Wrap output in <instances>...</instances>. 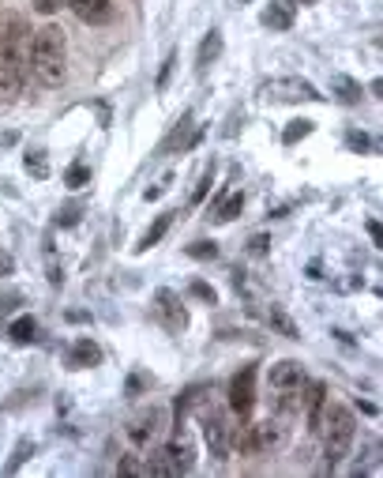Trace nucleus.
<instances>
[{"instance_id": "25", "label": "nucleus", "mask_w": 383, "mask_h": 478, "mask_svg": "<svg viewBox=\"0 0 383 478\" xmlns=\"http://www.w3.org/2000/svg\"><path fill=\"white\" fill-rule=\"evenodd\" d=\"M184 252H188V257H196V260H214L218 257V245L214 241H192Z\"/></svg>"}, {"instance_id": "14", "label": "nucleus", "mask_w": 383, "mask_h": 478, "mask_svg": "<svg viewBox=\"0 0 383 478\" xmlns=\"http://www.w3.org/2000/svg\"><path fill=\"white\" fill-rule=\"evenodd\" d=\"M98 362H102V350H98V343H90V339H76L72 355H68V366H72V369H94Z\"/></svg>"}, {"instance_id": "26", "label": "nucleus", "mask_w": 383, "mask_h": 478, "mask_svg": "<svg viewBox=\"0 0 383 478\" xmlns=\"http://www.w3.org/2000/svg\"><path fill=\"white\" fill-rule=\"evenodd\" d=\"M173 65H177V53L170 49V53H166V60H162V69H158V83H154L158 90H166V87H170V76H173Z\"/></svg>"}, {"instance_id": "28", "label": "nucleus", "mask_w": 383, "mask_h": 478, "mask_svg": "<svg viewBox=\"0 0 383 478\" xmlns=\"http://www.w3.org/2000/svg\"><path fill=\"white\" fill-rule=\"evenodd\" d=\"M87 181H90V170H87V166H72V170H68V185H72V188H83Z\"/></svg>"}, {"instance_id": "10", "label": "nucleus", "mask_w": 383, "mask_h": 478, "mask_svg": "<svg viewBox=\"0 0 383 478\" xmlns=\"http://www.w3.org/2000/svg\"><path fill=\"white\" fill-rule=\"evenodd\" d=\"M154 316L162 321L166 332H184L188 328V313L181 305V298L173 291H158L154 294Z\"/></svg>"}, {"instance_id": "12", "label": "nucleus", "mask_w": 383, "mask_h": 478, "mask_svg": "<svg viewBox=\"0 0 383 478\" xmlns=\"http://www.w3.org/2000/svg\"><path fill=\"white\" fill-rule=\"evenodd\" d=\"M68 8L90 27H102L113 19V0H68Z\"/></svg>"}, {"instance_id": "29", "label": "nucleus", "mask_w": 383, "mask_h": 478, "mask_svg": "<svg viewBox=\"0 0 383 478\" xmlns=\"http://www.w3.org/2000/svg\"><path fill=\"white\" fill-rule=\"evenodd\" d=\"M192 294H196V298H203V302H218V294H214V286H207V282H192Z\"/></svg>"}, {"instance_id": "7", "label": "nucleus", "mask_w": 383, "mask_h": 478, "mask_svg": "<svg viewBox=\"0 0 383 478\" xmlns=\"http://www.w3.org/2000/svg\"><path fill=\"white\" fill-rule=\"evenodd\" d=\"M260 94H264L267 102H324V94H319L308 80H294V76L264 83Z\"/></svg>"}, {"instance_id": "20", "label": "nucleus", "mask_w": 383, "mask_h": 478, "mask_svg": "<svg viewBox=\"0 0 383 478\" xmlns=\"http://www.w3.org/2000/svg\"><path fill=\"white\" fill-rule=\"evenodd\" d=\"M30 456H35V441H30V437H23L19 444H16V449H12V460L5 463V474H16Z\"/></svg>"}, {"instance_id": "3", "label": "nucleus", "mask_w": 383, "mask_h": 478, "mask_svg": "<svg viewBox=\"0 0 383 478\" xmlns=\"http://www.w3.org/2000/svg\"><path fill=\"white\" fill-rule=\"evenodd\" d=\"M319 430H324V460H327V471H335L349 449H354L357 441V419L354 410L342 407V403H331L324 407V414H319Z\"/></svg>"}, {"instance_id": "1", "label": "nucleus", "mask_w": 383, "mask_h": 478, "mask_svg": "<svg viewBox=\"0 0 383 478\" xmlns=\"http://www.w3.org/2000/svg\"><path fill=\"white\" fill-rule=\"evenodd\" d=\"M26 72L38 80V87H60L64 83V76H68V38H64V27L46 23L38 30H30Z\"/></svg>"}, {"instance_id": "18", "label": "nucleus", "mask_w": 383, "mask_h": 478, "mask_svg": "<svg viewBox=\"0 0 383 478\" xmlns=\"http://www.w3.org/2000/svg\"><path fill=\"white\" fill-rule=\"evenodd\" d=\"M12 343H19V346H26V343H35L38 339V324H35V316H19V321L12 324Z\"/></svg>"}, {"instance_id": "23", "label": "nucleus", "mask_w": 383, "mask_h": 478, "mask_svg": "<svg viewBox=\"0 0 383 478\" xmlns=\"http://www.w3.org/2000/svg\"><path fill=\"white\" fill-rule=\"evenodd\" d=\"M23 166H26V174H35L38 181H42V177H49V163H46V151H26Z\"/></svg>"}, {"instance_id": "21", "label": "nucleus", "mask_w": 383, "mask_h": 478, "mask_svg": "<svg viewBox=\"0 0 383 478\" xmlns=\"http://www.w3.org/2000/svg\"><path fill=\"white\" fill-rule=\"evenodd\" d=\"M267 324H271V328H278L285 339H301V335H297V324H294L290 316H285L278 305H271V309H267Z\"/></svg>"}, {"instance_id": "4", "label": "nucleus", "mask_w": 383, "mask_h": 478, "mask_svg": "<svg viewBox=\"0 0 383 478\" xmlns=\"http://www.w3.org/2000/svg\"><path fill=\"white\" fill-rule=\"evenodd\" d=\"M192 471H196V444L188 437H177L170 444H154L147 456V474L173 478V474H192Z\"/></svg>"}, {"instance_id": "9", "label": "nucleus", "mask_w": 383, "mask_h": 478, "mask_svg": "<svg viewBox=\"0 0 383 478\" xmlns=\"http://www.w3.org/2000/svg\"><path fill=\"white\" fill-rule=\"evenodd\" d=\"M230 410L237 419H248L252 407H255V366H241L230 380Z\"/></svg>"}, {"instance_id": "34", "label": "nucleus", "mask_w": 383, "mask_h": 478, "mask_svg": "<svg viewBox=\"0 0 383 478\" xmlns=\"http://www.w3.org/2000/svg\"><path fill=\"white\" fill-rule=\"evenodd\" d=\"M166 185H170V177H166L162 185H154V188H147V193H143V197H147V200H158V197H162V193H166Z\"/></svg>"}, {"instance_id": "19", "label": "nucleus", "mask_w": 383, "mask_h": 478, "mask_svg": "<svg viewBox=\"0 0 383 478\" xmlns=\"http://www.w3.org/2000/svg\"><path fill=\"white\" fill-rule=\"evenodd\" d=\"M241 211H244V193H233L226 204H218V207H214V215H211V218H214L218 227H222V222H233Z\"/></svg>"}, {"instance_id": "27", "label": "nucleus", "mask_w": 383, "mask_h": 478, "mask_svg": "<svg viewBox=\"0 0 383 478\" xmlns=\"http://www.w3.org/2000/svg\"><path fill=\"white\" fill-rule=\"evenodd\" d=\"M60 8H68V0H35V12L38 16H57Z\"/></svg>"}, {"instance_id": "35", "label": "nucleus", "mask_w": 383, "mask_h": 478, "mask_svg": "<svg viewBox=\"0 0 383 478\" xmlns=\"http://www.w3.org/2000/svg\"><path fill=\"white\" fill-rule=\"evenodd\" d=\"M368 234H372V241H376V245H383V234H379V222H376V218L368 222Z\"/></svg>"}, {"instance_id": "6", "label": "nucleus", "mask_w": 383, "mask_h": 478, "mask_svg": "<svg viewBox=\"0 0 383 478\" xmlns=\"http://www.w3.org/2000/svg\"><path fill=\"white\" fill-rule=\"evenodd\" d=\"M200 422H203V441H207V449H211V456L218 460V463H226L230 460V437H233V430H230V422H226V414L222 410H200Z\"/></svg>"}, {"instance_id": "16", "label": "nucleus", "mask_w": 383, "mask_h": 478, "mask_svg": "<svg viewBox=\"0 0 383 478\" xmlns=\"http://www.w3.org/2000/svg\"><path fill=\"white\" fill-rule=\"evenodd\" d=\"M170 227H173V211H162V215H158V218H154V227H150V230H147L143 238H140V245H136V252H147V249H154L158 241H162V238H166V230H170Z\"/></svg>"}, {"instance_id": "31", "label": "nucleus", "mask_w": 383, "mask_h": 478, "mask_svg": "<svg viewBox=\"0 0 383 478\" xmlns=\"http://www.w3.org/2000/svg\"><path fill=\"white\" fill-rule=\"evenodd\" d=\"M267 245H271V241H267L264 234H255V238L248 241V252H252V257H264V252H267Z\"/></svg>"}, {"instance_id": "32", "label": "nucleus", "mask_w": 383, "mask_h": 478, "mask_svg": "<svg viewBox=\"0 0 383 478\" xmlns=\"http://www.w3.org/2000/svg\"><path fill=\"white\" fill-rule=\"evenodd\" d=\"M120 474H147V463H136V460H120V467H117Z\"/></svg>"}, {"instance_id": "33", "label": "nucleus", "mask_w": 383, "mask_h": 478, "mask_svg": "<svg viewBox=\"0 0 383 478\" xmlns=\"http://www.w3.org/2000/svg\"><path fill=\"white\" fill-rule=\"evenodd\" d=\"M346 143H349V147H357V151H365V147H372V140H368L365 133H349V136H346Z\"/></svg>"}, {"instance_id": "30", "label": "nucleus", "mask_w": 383, "mask_h": 478, "mask_svg": "<svg viewBox=\"0 0 383 478\" xmlns=\"http://www.w3.org/2000/svg\"><path fill=\"white\" fill-rule=\"evenodd\" d=\"M57 222H60V227H76V222H79V207H64L57 215Z\"/></svg>"}, {"instance_id": "22", "label": "nucleus", "mask_w": 383, "mask_h": 478, "mask_svg": "<svg viewBox=\"0 0 383 478\" xmlns=\"http://www.w3.org/2000/svg\"><path fill=\"white\" fill-rule=\"evenodd\" d=\"M308 133H312V121H308V117H297V121H290V129L282 133V143H285V147H294V143L305 140Z\"/></svg>"}, {"instance_id": "5", "label": "nucleus", "mask_w": 383, "mask_h": 478, "mask_svg": "<svg viewBox=\"0 0 383 478\" xmlns=\"http://www.w3.org/2000/svg\"><path fill=\"white\" fill-rule=\"evenodd\" d=\"M128 441H132V449H140V452H150L154 444H162V437H166V410L162 407H147V410H140L132 422H128Z\"/></svg>"}, {"instance_id": "13", "label": "nucleus", "mask_w": 383, "mask_h": 478, "mask_svg": "<svg viewBox=\"0 0 383 478\" xmlns=\"http://www.w3.org/2000/svg\"><path fill=\"white\" fill-rule=\"evenodd\" d=\"M260 19H264V27H271V30H290V27H294V5H290V0H271Z\"/></svg>"}, {"instance_id": "36", "label": "nucleus", "mask_w": 383, "mask_h": 478, "mask_svg": "<svg viewBox=\"0 0 383 478\" xmlns=\"http://www.w3.org/2000/svg\"><path fill=\"white\" fill-rule=\"evenodd\" d=\"M301 5H319V0H301Z\"/></svg>"}, {"instance_id": "24", "label": "nucleus", "mask_w": 383, "mask_h": 478, "mask_svg": "<svg viewBox=\"0 0 383 478\" xmlns=\"http://www.w3.org/2000/svg\"><path fill=\"white\" fill-rule=\"evenodd\" d=\"M211 185H214V163L200 174V181H196V188H192V204H203V197L211 193Z\"/></svg>"}, {"instance_id": "15", "label": "nucleus", "mask_w": 383, "mask_h": 478, "mask_svg": "<svg viewBox=\"0 0 383 478\" xmlns=\"http://www.w3.org/2000/svg\"><path fill=\"white\" fill-rule=\"evenodd\" d=\"M218 57H222V30H207V38L200 46V57H196V72H207Z\"/></svg>"}, {"instance_id": "2", "label": "nucleus", "mask_w": 383, "mask_h": 478, "mask_svg": "<svg viewBox=\"0 0 383 478\" xmlns=\"http://www.w3.org/2000/svg\"><path fill=\"white\" fill-rule=\"evenodd\" d=\"M26 46H30V27L23 16H8L0 30V110H8L26 80Z\"/></svg>"}, {"instance_id": "11", "label": "nucleus", "mask_w": 383, "mask_h": 478, "mask_svg": "<svg viewBox=\"0 0 383 478\" xmlns=\"http://www.w3.org/2000/svg\"><path fill=\"white\" fill-rule=\"evenodd\" d=\"M271 388L274 392H297V388H305V369L297 362H290V358L271 366Z\"/></svg>"}, {"instance_id": "37", "label": "nucleus", "mask_w": 383, "mask_h": 478, "mask_svg": "<svg viewBox=\"0 0 383 478\" xmlns=\"http://www.w3.org/2000/svg\"><path fill=\"white\" fill-rule=\"evenodd\" d=\"M237 5H244V0H237Z\"/></svg>"}, {"instance_id": "8", "label": "nucleus", "mask_w": 383, "mask_h": 478, "mask_svg": "<svg viewBox=\"0 0 383 478\" xmlns=\"http://www.w3.org/2000/svg\"><path fill=\"white\" fill-rule=\"evenodd\" d=\"M252 433H248V449L252 452H274V449H282L285 444V437H290V426H285V419L282 414H271L267 422H260V426H248Z\"/></svg>"}, {"instance_id": "17", "label": "nucleus", "mask_w": 383, "mask_h": 478, "mask_svg": "<svg viewBox=\"0 0 383 478\" xmlns=\"http://www.w3.org/2000/svg\"><path fill=\"white\" fill-rule=\"evenodd\" d=\"M331 87L338 90V102H346V106H357V102H361V94H365L361 83H357V80H349V76H335Z\"/></svg>"}]
</instances>
